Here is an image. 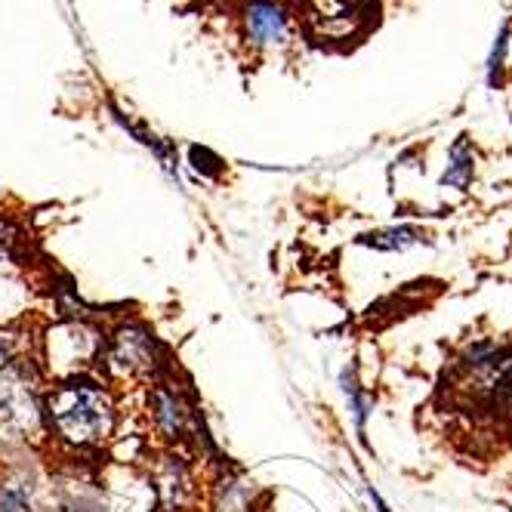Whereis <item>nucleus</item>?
<instances>
[{
	"label": "nucleus",
	"mask_w": 512,
	"mask_h": 512,
	"mask_svg": "<svg viewBox=\"0 0 512 512\" xmlns=\"http://www.w3.org/2000/svg\"><path fill=\"white\" fill-rule=\"evenodd\" d=\"M426 235L420 229L411 226H398V229H383V232H371V235H361V244L377 247V250H408L414 244H423Z\"/></svg>",
	"instance_id": "obj_4"
},
{
	"label": "nucleus",
	"mask_w": 512,
	"mask_h": 512,
	"mask_svg": "<svg viewBox=\"0 0 512 512\" xmlns=\"http://www.w3.org/2000/svg\"><path fill=\"white\" fill-rule=\"evenodd\" d=\"M112 361H115V368H121V371H127V374L152 371V368H155V346H152V340L145 337V334L124 331V334H118V340H115Z\"/></svg>",
	"instance_id": "obj_3"
},
{
	"label": "nucleus",
	"mask_w": 512,
	"mask_h": 512,
	"mask_svg": "<svg viewBox=\"0 0 512 512\" xmlns=\"http://www.w3.org/2000/svg\"><path fill=\"white\" fill-rule=\"evenodd\" d=\"M472 179V152H469V142L466 136H460L451 149V167L445 170L442 182L445 186H457V189H466Z\"/></svg>",
	"instance_id": "obj_5"
},
{
	"label": "nucleus",
	"mask_w": 512,
	"mask_h": 512,
	"mask_svg": "<svg viewBox=\"0 0 512 512\" xmlns=\"http://www.w3.org/2000/svg\"><path fill=\"white\" fill-rule=\"evenodd\" d=\"M503 53H506V28L500 31V44L494 47V56H491V81H494V75H497V68L503 65Z\"/></svg>",
	"instance_id": "obj_9"
},
{
	"label": "nucleus",
	"mask_w": 512,
	"mask_h": 512,
	"mask_svg": "<svg viewBox=\"0 0 512 512\" xmlns=\"http://www.w3.org/2000/svg\"><path fill=\"white\" fill-rule=\"evenodd\" d=\"M155 408H158V420H161V426H167L170 432L182 426V414H179L176 398H170L167 392H158V398H155Z\"/></svg>",
	"instance_id": "obj_6"
},
{
	"label": "nucleus",
	"mask_w": 512,
	"mask_h": 512,
	"mask_svg": "<svg viewBox=\"0 0 512 512\" xmlns=\"http://www.w3.org/2000/svg\"><path fill=\"white\" fill-rule=\"evenodd\" d=\"M47 408L59 435L75 445H99L112 432V401L96 383L71 380L56 386L47 398Z\"/></svg>",
	"instance_id": "obj_1"
},
{
	"label": "nucleus",
	"mask_w": 512,
	"mask_h": 512,
	"mask_svg": "<svg viewBox=\"0 0 512 512\" xmlns=\"http://www.w3.org/2000/svg\"><path fill=\"white\" fill-rule=\"evenodd\" d=\"M0 512H28L22 491H0Z\"/></svg>",
	"instance_id": "obj_7"
},
{
	"label": "nucleus",
	"mask_w": 512,
	"mask_h": 512,
	"mask_svg": "<svg viewBox=\"0 0 512 512\" xmlns=\"http://www.w3.org/2000/svg\"><path fill=\"white\" fill-rule=\"evenodd\" d=\"M244 25H247V34L253 44H278L284 41L287 34V16L278 4H269V0H253L244 13Z\"/></svg>",
	"instance_id": "obj_2"
},
{
	"label": "nucleus",
	"mask_w": 512,
	"mask_h": 512,
	"mask_svg": "<svg viewBox=\"0 0 512 512\" xmlns=\"http://www.w3.org/2000/svg\"><path fill=\"white\" fill-rule=\"evenodd\" d=\"M13 241H16V232H13V226H10V223H4V219H0V256L10 253Z\"/></svg>",
	"instance_id": "obj_8"
}]
</instances>
